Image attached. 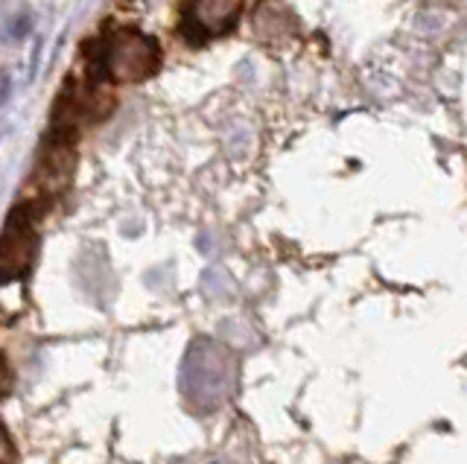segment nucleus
Returning a JSON list of instances; mask_svg holds the SVG:
<instances>
[{
    "mask_svg": "<svg viewBox=\"0 0 467 464\" xmlns=\"http://www.w3.org/2000/svg\"><path fill=\"white\" fill-rule=\"evenodd\" d=\"M234 386V359L225 347L213 342H196L190 347V356L182 371V388L184 395L211 409V406L223 403L225 395H231Z\"/></svg>",
    "mask_w": 467,
    "mask_h": 464,
    "instance_id": "f03ea898",
    "label": "nucleus"
},
{
    "mask_svg": "<svg viewBox=\"0 0 467 464\" xmlns=\"http://www.w3.org/2000/svg\"><path fill=\"white\" fill-rule=\"evenodd\" d=\"M427 4H444V6H452L456 0H427Z\"/></svg>",
    "mask_w": 467,
    "mask_h": 464,
    "instance_id": "423d86ee",
    "label": "nucleus"
},
{
    "mask_svg": "<svg viewBox=\"0 0 467 464\" xmlns=\"http://www.w3.org/2000/svg\"><path fill=\"white\" fill-rule=\"evenodd\" d=\"M38 231L29 208H15L0 237V284H12L24 278L36 260Z\"/></svg>",
    "mask_w": 467,
    "mask_h": 464,
    "instance_id": "7ed1b4c3",
    "label": "nucleus"
},
{
    "mask_svg": "<svg viewBox=\"0 0 467 464\" xmlns=\"http://www.w3.org/2000/svg\"><path fill=\"white\" fill-rule=\"evenodd\" d=\"M240 12L243 0H184L182 33L190 45H204V41L234 30Z\"/></svg>",
    "mask_w": 467,
    "mask_h": 464,
    "instance_id": "20e7f679",
    "label": "nucleus"
},
{
    "mask_svg": "<svg viewBox=\"0 0 467 464\" xmlns=\"http://www.w3.org/2000/svg\"><path fill=\"white\" fill-rule=\"evenodd\" d=\"M6 388H9V368H6V362L0 359V397H4Z\"/></svg>",
    "mask_w": 467,
    "mask_h": 464,
    "instance_id": "39448f33",
    "label": "nucleus"
},
{
    "mask_svg": "<svg viewBox=\"0 0 467 464\" xmlns=\"http://www.w3.org/2000/svg\"><path fill=\"white\" fill-rule=\"evenodd\" d=\"M161 65L158 41L138 30H117L111 33L102 47L94 50V74L111 82H131L152 77Z\"/></svg>",
    "mask_w": 467,
    "mask_h": 464,
    "instance_id": "f257e3e1",
    "label": "nucleus"
}]
</instances>
